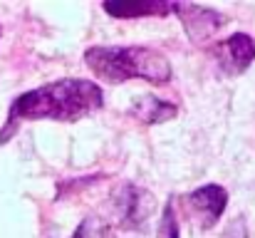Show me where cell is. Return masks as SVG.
Wrapping results in <instances>:
<instances>
[{"label":"cell","mask_w":255,"mask_h":238,"mask_svg":"<svg viewBox=\"0 0 255 238\" xmlns=\"http://www.w3.org/2000/svg\"><path fill=\"white\" fill-rule=\"evenodd\" d=\"M188 35V40L193 42H206L211 40L223 25H226V15L218 12L216 7H206V5H196V2H173V10Z\"/></svg>","instance_id":"cell-5"},{"label":"cell","mask_w":255,"mask_h":238,"mask_svg":"<svg viewBox=\"0 0 255 238\" xmlns=\"http://www.w3.org/2000/svg\"><path fill=\"white\" fill-rule=\"evenodd\" d=\"M102 104H104V92L92 79L72 77L42 84L12 99L5 127L0 129V144H5L17 132L20 122H32V119L77 122L102 109Z\"/></svg>","instance_id":"cell-1"},{"label":"cell","mask_w":255,"mask_h":238,"mask_svg":"<svg viewBox=\"0 0 255 238\" xmlns=\"http://www.w3.org/2000/svg\"><path fill=\"white\" fill-rule=\"evenodd\" d=\"M154 209H156L154 194H149L136 184H122L112 199L114 224L124 231H141Z\"/></svg>","instance_id":"cell-4"},{"label":"cell","mask_w":255,"mask_h":238,"mask_svg":"<svg viewBox=\"0 0 255 238\" xmlns=\"http://www.w3.org/2000/svg\"><path fill=\"white\" fill-rule=\"evenodd\" d=\"M178 219H176V201H166L164 211H161V221H159V229H156V238H178Z\"/></svg>","instance_id":"cell-10"},{"label":"cell","mask_w":255,"mask_h":238,"mask_svg":"<svg viewBox=\"0 0 255 238\" xmlns=\"http://www.w3.org/2000/svg\"><path fill=\"white\" fill-rule=\"evenodd\" d=\"M72 238H112V224H107L97 216H89L77 226Z\"/></svg>","instance_id":"cell-9"},{"label":"cell","mask_w":255,"mask_h":238,"mask_svg":"<svg viewBox=\"0 0 255 238\" xmlns=\"http://www.w3.org/2000/svg\"><path fill=\"white\" fill-rule=\"evenodd\" d=\"M85 65L94 77L109 84H124L129 79H144L151 84H166L173 77V67L154 47L144 45H94L85 50Z\"/></svg>","instance_id":"cell-2"},{"label":"cell","mask_w":255,"mask_h":238,"mask_svg":"<svg viewBox=\"0 0 255 238\" xmlns=\"http://www.w3.org/2000/svg\"><path fill=\"white\" fill-rule=\"evenodd\" d=\"M211 55L226 75H243L255 62V40L246 32H233L231 37L216 42L211 47Z\"/></svg>","instance_id":"cell-6"},{"label":"cell","mask_w":255,"mask_h":238,"mask_svg":"<svg viewBox=\"0 0 255 238\" xmlns=\"http://www.w3.org/2000/svg\"><path fill=\"white\" fill-rule=\"evenodd\" d=\"M176 206L183 211V216L196 229L211 231L228 206V191L218 184H206V186H198L196 191L181 196Z\"/></svg>","instance_id":"cell-3"},{"label":"cell","mask_w":255,"mask_h":238,"mask_svg":"<svg viewBox=\"0 0 255 238\" xmlns=\"http://www.w3.org/2000/svg\"><path fill=\"white\" fill-rule=\"evenodd\" d=\"M129 114L134 119H139L141 124H161V122H169L178 114V107L173 102H166L161 97H139L131 107H129Z\"/></svg>","instance_id":"cell-8"},{"label":"cell","mask_w":255,"mask_h":238,"mask_svg":"<svg viewBox=\"0 0 255 238\" xmlns=\"http://www.w3.org/2000/svg\"><path fill=\"white\" fill-rule=\"evenodd\" d=\"M104 12L119 20H134V17H164L173 10V2L164 0H131V2H104Z\"/></svg>","instance_id":"cell-7"}]
</instances>
